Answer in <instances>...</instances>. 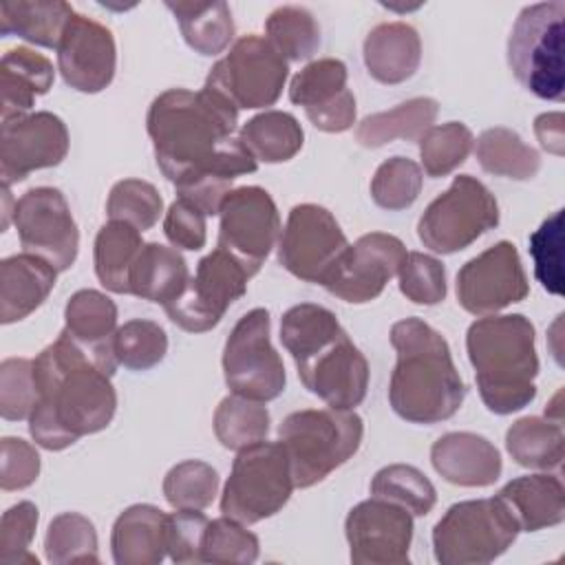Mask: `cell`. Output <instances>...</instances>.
Segmentation results:
<instances>
[{
    "label": "cell",
    "instance_id": "19",
    "mask_svg": "<svg viewBox=\"0 0 565 565\" xmlns=\"http://www.w3.org/2000/svg\"><path fill=\"white\" fill-rule=\"evenodd\" d=\"M344 534L355 565H404L413 541V514L397 503L371 497L353 505Z\"/></svg>",
    "mask_w": 565,
    "mask_h": 565
},
{
    "label": "cell",
    "instance_id": "14",
    "mask_svg": "<svg viewBox=\"0 0 565 565\" xmlns=\"http://www.w3.org/2000/svg\"><path fill=\"white\" fill-rule=\"evenodd\" d=\"M218 245L230 252L249 276L274 249L280 236V214L271 194L258 185L232 188L218 207Z\"/></svg>",
    "mask_w": 565,
    "mask_h": 565
},
{
    "label": "cell",
    "instance_id": "40",
    "mask_svg": "<svg viewBox=\"0 0 565 565\" xmlns=\"http://www.w3.org/2000/svg\"><path fill=\"white\" fill-rule=\"evenodd\" d=\"M46 561L53 565H77L99 563L97 532L93 521L79 512L57 514L44 536Z\"/></svg>",
    "mask_w": 565,
    "mask_h": 565
},
{
    "label": "cell",
    "instance_id": "55",
    "mask_svg": "<svg viewBox=\"0 0 565 565\" xmlns=\"http://www.w3.org/2000/svg\"><path fill=\"white\" fill-rule=\"evenodd\" d=\"M307 119L322 132H344L355 124V97L347 90L333 104L305 113Z\"/></svg>",
    "mask_w": 565,
    "mask_h": 565
},
{
    "label": "cell",
    "instance_id": "28",
    "mask_svg": "<svg viewBox=\"0 0 565 565\" xmlns=\"http://www.w3.org/2000/svg\"><path fill=\"white\" fill-rule=\"evenodd\" d=\"M190 271L177 247L143 243L128 278V294L168 307L188 287Z\"/></svg>",
    "mask_w": 565,
    "mask_h": 565
},
{
    "label": "cell",
    "instance_id": "22",
    "mask_svg": "<svg viewBox=\"0 0 565 565\" xmlns=\"http://www.w3.org/2000/svg\"><path fill=\"white\" fill-rule=\"evenodd\" d=\"M437 475L461 488H486L501 477V455L492 441L477 433H446L430 448Z\"/></svg>",
    "mask_w": 565,
    "mask_h": 565
},
{
    "label": "cell",
    "instance_id": "50",
    "mask_svg": "<svg viewBox=\"0 0 565 565\" xmlns=\"http://www.w3.org/2000/svg\"><path fill=\"white\" fill-rule=\"evenodd\" d=\"M38 508L31 501L11 505L0 521V565H38L31 541L38 527Z\"/></svg>",
    "mask_w": 565,
    "mask_h": 565
},
{
    "label": "cell",
    "instance_id": "27",
    "mask_svg": "<svg viewBox=\"0 0 565 565\" xmlns=\"http://www.w3.org/2000/svg\"><path fill=\"white\" fill-rule=\"evenodd\" d=\"M521 532L554 527L565 519V488L556 475L539 472L508 481L499 494Z\"/></svg>",
    "mask_w": 565,
    "mask_h": 565
},
{
    "label": "cell",
    "instance_id": "36",
    "mask_svg": "<svg viewBox=\"0 0 565 565\" xmlns=\"http://www.w3.org/2000/svg\"><path fill=\"white\" fill-rule=\"evenodd\" d=\"M477 161L494 177L530 181L541 170V154L527 146L519 132L497 126L488 128L477 137Z\"/></svg>",
    "mask_w": 565,
    "mask_h": 565
},
{
    "label": "cell",
    "instance_id": "11",
    "mask_svg": "<svg viewBox=\"0 0 565 565\" xmlns=\"http://www.w3.org/2000/svg\"><path fill=\"white\" fill-rule=\"evenodd\" d=\"M499 225L494 194L475 177L459 174L450 188L428 203L417 236L435 254H455Z\"/></svg>",
    "mask_w": 565,
    "mask_h": 565
},
{
    "label": "cell",
    "instance_id": "43",
    "mask_svg": "<svg viewBox=\"0 0 565 565\" xmlns=\"http://www.w3.org/2000/svg\"><path fill=\"white\" fill-rule=\"evenodd\" d=\"M113 353L117 364L130 371H148L168 353V335L154 320L135 318L117 327L113 335Z\"/></svg>",
    "mask_w": 565,
    "mask_h": 565
},
{
    "label": "cell",
    "instance_id": "46",
    "mask_svg": "<svg viewBox=\"0 0 565 565\" xmlns=\"http://www.w3.org/2000/svg\"><path fill=\"white\" fill-rule=\"evenodd\" d=\"M258 536L245 527V523L221 516L207 523L203 536L201 561L214 565H249L258 558Z\"/></svg>",
    "mask_w": 565,
    "mask_h": 565
},
{
    "label": "cell",
    "instance_id": "7",
    "mask_svg": "<svg viewBox=\"0 0 565 565\" xmlns=\"http://www.w3.org/2000/svg\"><path fill=\"white\" fill-rule=\"evenodd\" d=\"M565 2L550 0L521 9L508 38V66L516 82L547 102L565 97L563 64Z\"/></svg>",
    "mask_w": 565,
    "mask_h": 565
},
{
    "label": "cell",
    "instance_id": "9",
    "mask_svg": "<svg viewBox=\"0 0 565 565\" xmlns=\"http://www.w3.org/2000/svg\"><path fill=\"white\" fill-rule=\"evenodd\" d=\"M296 483L280 441H256L238 450L221 494V512L245 525L282 510Z\"/></svg>",
    "mask_w": 565,
    "mask_h": 565
},
{
    "label": "cell",
    "instance_id": "12",
    "mask_svg": "<svg viewBox=\"0 0 565 565\" xmlns=\"http://www.w3.org/2000/svg\"><path fill=\"white\" fill-rule=\"evenodd\" d=\"M269 311H247L230 331L223 349V377L234 395L271 402L287 384L285 364L269 338Z\"/></svg>",
    "mask_w": 565,
    "mask_h": 565
},
{
    "label": "cell",
    "instance_id": "3",
    "mask_svg": "<svg viewBox=\"0 0 565 565\" xmlns=\"http://www.w3.org/2000/svg\"><path fill=\"white\" fill-rule=\"evenodd\" d=\"M280 342L302 386L329 408L353 411L364 402L369 362L331 309L313 302L289 307L280 318Z\"/></svg>",
    "mask_w": 565,
    "mask_h": 565
},
{
    "label": "cell",
    "instance_id": "15",
    "mask_svg": "<svg viewBox=\"0 0 565 565\" xmlns=\"http://www.w3.org/2000/svg\"><path fill=\"white\" fill-rule=\"evenodd\" d=\"M13 225L26 254L40 256L57 271L73 267L79 249V232L57 188L40 185L24 192L13 205Z\"/></svg>",
    "mask_w": 565,
    "mask_h": 565
},
{
    "label": "cell",
    "instance_id": "29",
    "mask_svg": "<svg viewBox=\"0 0 565 565\" xmlns=\"http://www.w3.org/2000/svg\"><path fill=\"white\" fill-rule=\"evenodd\" d=\"M73 13V7L62 0H4L0 2V33L57 49Z\"/></svg>",
    "mask_w": 565,
    "mask_h": 565
},
{
    "label": "cell",
    "instance_id": "57",
    "mask_svg": "<svg viewBox=\"0 0 565 565\" xmlns=\"http://www.w3.org/2000/svg\"><path fill=\"white\" fill-rule=\"evenodd\" d=\"M561 397H563V393L558 391V393L552 397L550 406H545V417H547V419H552V422H563V413H561Z\"/></svg>",
    "mask_w": 565,
    "mask_h": 565
},
{
    "label": "cell",
    "instance_id": "20",
    "mask_svg": "<svg viewBox=\"0 0 565 565\" xmlns=\"http://www.w3.org/2000/svg\"><path fill=\"white\" fill-rule=\"evenodd\" d=\"M68 152L66 124L49 113H31L26 117L2 124L0 130V177L2 185L26 179L31 172L53 168L64 161Z\"/></svg>",
    "mask_w": 565,
    "mask_h": 565
},
{
    "label": "cell",
    "instance_id": "1",
    "mask_svg": "<svg viewBox=\"0 0 565 565\" xmlns=\"http://www.w3.org/2000/svg\"><path fill=\"white\" fill-rule=\"evenodd\" d=\"M236 124L238 110L205 86L201 90L170 88L148 108L146 128L159 170L179 199L192 201L207 216L218 214L236 177L258 168Z\"/></svg>",
    "mask_w": 565,
    "mask_h": 565
},
{
    "label": "cell",
    "instance_id": "4",
    "mask_svg": "<svg viewBox=\"0 0 565 565\" xmlns=\"http://www.w3.org/2000/svg\"><path fill=\"white\" fill-rule=\"evenodd\" d=\"M397 362L388 384L391 408L411 424H439L463 404L466 384L446 338L422 318L391 327Z\"/></svg>",
    "mask_w": 565,
    "mask_h": 565
},
{
    "label": "cell",
    "instance_id": "51",
    "mask_svg": "<svg viewBox=\"0 0 565 565\" xmlns=\"http://www.w3.org/2000/svg\"><path fill=\"white\" fill-rule=\"evenodd\" d=\"M38 402L33 360L7 358L0 364V415L9 422L29 419Z\"/></svg>",
    "mask_w": 565,
    "mask_h": 565
},
{
    "label": "cell",
    "instance_id": "6",
    "mask_svg": "<svg viewBox=\"0 0 565 565\" xmlns=\"http://www.w3.org/2000/svg\"><path fill=\"white\" fill-rule=\"evenodd\" d=\"M364 437L362 417L353 411L305 408L289 413L278 426L296 488H311L347 463Z\"/></svg>",
    "mask_w": 565,
    "mask_h": 565
},
{
    "label": "cell",
    "instance_id": "24",
    "mask_svg": "<svg viewBox=\"0 0 565 565\" xmlns=\"http://www.w3.org/2000/svg\"><path fill=\"white\" fill-rule=\"evenodd\" d=\"M57 269L33 254H15L0 263V322L31 316L53 291Z\"/></svg>",
    "mask_w": 565,
    "mask_h": 565
},
{
    "label": "cell",
    "instance_id": "26",
    "mask_svg": "<svg viewBox=\"0 0 565 565\" xmlns=\"http://www.w3.org/2000/svg\"><path fill=\"white\" fill-rule=\"evenodd\" d=\"M366 71L380 84L411 79L422 62V40L406 22H382L373 26L362 46Z\"/></svg>",
    "mask_w": 565,
    "mask_h": 565
},
{
    "label": "cell",
    "instance_id": "33",
    "mask_svg": "<svg viewBox=\"0 0 565 565\" xmlns=\"http://www.w3.org/2000/svg\"><path fill=\"white\" fill-rule=\"evenodd\" d=\"M179 22L185 44L199 55L223 53L234 40V20L225 2H166Z\"/></svg>",
    "mask_w": 565,
    "mask_h": 565
},
{
    "label": "cell",
    "instance_id": "32",
    "mask_svg": "<svg viewBox=\"0 0 565 565\" xmlns=\"http://www.w3.org/2000/svg\"><path fill=\"white\" fill-rule=\"evenodd\" d=\"M505 450L523 468L556 470L565 457L563 426L547 417H521L505 433Z\"/></svg>",
    "mask_w": 565,
    "mask_h": 565
},
{
    "label": "cell",
    "instance_id": "48",
    "mask_svg": "<svg viewBox=\"0 0 565 565\" xmlns=\"http://www.w3.org/2000/svg\"><path fill=\"white\" fill-rule=\"evenodd\" d=\"M530 256L534 276L554 296L563 294V210L547 216L539 230L530 234Z\"/></svg>",
    "mask_w": 565,
    "mask_h": 565
},
{
    "label": "cell",
    "instance_id": "25",
    "mask_svg": "<svg viewBox=\"0 0 565 565\" xmlns=\"http://www.w3.org/2000/svg\"><path fill=\"white\" fill-rule=\"evenodd\" d=\"M168 514L150 503L126 508L113 523L110 550L117 565H157L166 558Z\"/></svg>",
    "mask_w": 565,
    "mask_h": 565
},
{
    "label": "cell",
    "instance_id": "10",
    "mask_svg": "<svg viewBox=\"0 0 565 565\" xmlns=\"http://www.w3.org/2000/svg\"><path fill=\"white\" fill-rule=\"evenodd\" d=\"M289 75L287 60L265 35L238 38L230 53L207 73L205 88L227 99L236 110H256L274 106Z\"/></svg>",
    "mask_w": 565,
    "mask_h": 565
},
{
    "label": "cell",
    "instance_id": "45",
    "mask_svg": "<svg viewBox=\"0 0 565 565\" xmlns=\"http://www.w3.org/2000/svg\"><path fill=\"white\" fill-rule=\"evenodd\" d=\"M163 212V199L159 190L143 179L117 181L106 201V214L110 221H121L139 232L150 230Z\"/></svg>",
    "mask_w": 565,
    "mask_h": 565
},
{
    "label": "cell",
    "instance_id": "52",
    "mask_svg": "<svg viewBox=\"0 0 565 565\" xmlns=\"http://www.w3.org/2000/svg\"><path fill=\"white\" fill-rule=\"evenodd\" d=\"M207 516L201 510H174L168 514L166 545L168 556L174 563H203V536L207 530Z\"/></svg>",
    "mask_w": 565,
    "mask_h": 565
},
{
    "label": "cell",
    "instance_id": "2",
    "mask_svg": "<svg viewBox=\"0 0 565 565\" xmlns=\"http://www.w3.org/2000/svg\"><path fill=\"white\" fill-rule=\"evenodd\" d=\"M117 360L90 351L66 331L33 360L38 402L29 415L33 441L46 450H64L79 437L104 430L117 411L110 382Z\"/></svg>",
    "mask_w": 565,
    "mask_h": 565
},
{
    "label": "cell",
    "instance_id": "17",
    "mask_svg": "<svg viewBox=\"0 0 565 565\" xmlns=\"http://www.w3.org/2000/svg\"><path fill=\"white\" fill-rule=\"evenodd\" d=\"M406 256L404 243L386 232H371L349 245L322 278V287L351 305L375 300L397 276Z\"/></svg>",
    "mask_w": 565,
    "mask_h": 565
},
{
    "label": "cell",
    "instance_id": "54",
    "mask_svg": "<svg viewBox=\"0 0 565 565\" xmlns=\"http://www.w3.org/2000/svg\"><path fill=\"white\" fill-rule=\"evenodd\" d=\"M0 488L4 492L29 488L40 475L38 450L20 437H2L0 441Z\"/></svg>",
    "mask_w": 565,
    "mask_h": 565
},
{
    "label": "cell",
    "instance_id": "53",
    "mask_svg": "<svg viewBox=\"0 0 565 565\" xmlns=\"http://www.w3.org/2000/svg\"><path fill=\"white\" fill-rule=\"evenodd\" d=\"M205 212L188 199H177L170 203L163 216V234L177 249L199 252L207 241Z\"/></svg>",
    "mask_w": 565,
    "mask_h": 565
},
{
    "label": "cell",
    "instance_id": "37",
    "mask_svg": "<svg viewBox=\"0 0 565 565\" xmlns=\"http://www.w3.org/2000/svg\"><path fill=\"white\" fill-rule=\"evenodd\" d=\"M214 435L227 450H243L256 441L267 439L269 411L263 402L241 395H227L214 411Z\"/></svg>",
    "mask_w": 565,
    "mask_h": 565
},
{
    "label": "cell",
    "instance_id": "38",
    "mask_svg": "<svg viewBox=\"0 0 565 565\" xmlns=\"http://www.w3.org/2000/svg\"><path fill=\"white\" fill-rule=\"evenodd\" d=\"M265 38L289 62L309 60L320 46V26L313 13L298 4L274 9L265 20Z\"/></svg>",
    "mask_w": 565,
    "mask_h": 565
},
{
    "label": "cell",
    "instance_id": "44",
    "mask_svg": "<svg viewBox=\"0 0 565 565\" xmlns=\"http://www.w3.org/2000/svg\"><path fill=\"white\" fill-rule=\"evenodd\" d=\"M218 492V472L199 459H185L163 477V497L174 510H205Z\"/></svg>",
    "mask_w": 565,
    "mask_h": 565
},
{
    "label": "cell",
    "instance_id": "56",
    "mask_svg": "<svg viewBox=\"0 0 565 565\" xmlns=\"http://www.w3.org/2000/svg\"><path fill=\"white\" fill-rule=\"evenodd\" d=\"M563 113H543L534 119V135L543 150L563 157L565 152V135H563Z\"/></svg>",
    "mask_w": 565,
    "mask_h": 565
},
{
    "label": "cell",
    "instance_id": "42",
    "mask_svg": "<svg viewBox=\"0 0 565 565\" xmlns=\"http://www.w3.org/2000/svg\"><path fill=\"white\" fill-rule=\"evenodd\" d=\"M475 137L470 128L461 121H446L430 126L419 137V159L424 172L433 179L446 177L457 170L470 154Z\"/></svg>",
    "mask_w": 565,
    "mask_h": 565
},
{
    "label": "cell",
    "instance_id": "18",
    "mask_svg": "<svg viewBox=\"0 0 565 565\" xmlns=\"http://www.w3.org/2000/svg\"><path fill=\"white\" fill-rule=\"evenodd\" d=\"M530 282L519 252L510 241H499L470 258L457 274V300L472 316H492L525 300Z\"/></svg>",
    "mask_w": 565,
    "mask_h": 565
},
{
    "label": "cell",
    "instance_id": "49",
    "mask_svg": "<svg viewBox=\"0 0 565 565\" xmlns=\"http://www.w3.org/2000/svg\"><path fill=\"white\" fill-rule=\"evenodd\" d=\"M397 276L399 291L415 305L430 307L446 298V269L435 256L406 252Z\"/></svg>",
    "mask_w": 565,
    "mask_h": 565
},
{
    "label": "cell",
    "instance_id": "30",
    "mask_svg": "<svg viewBox=\"0 0 565 565\" xmlns=\"http://www.w3.org/2000/svg\"><path fill=\"white\" fill-rule=\"evenodd\" d=\"M439 104L433 97H413L391 110L366 115L358 128L355 139L364 148H380L393 139L419 141V137L435 126Z\"/></svg>",
    "mask_w": 565,
    "mask_h": 565
},
{
    "label": "cell",
    "instance_id": "8",
    "mask_svg": "<svg viewBox=\"0 0 565 565\" xmlns=\"http://www.w3.org/2000/svg\"><path fill=\"white\" fill-rule=\"evenodd\" d=\"M499 497L459 501L433 527V550L441 565H486L499 558L519 534Z\"/></svg>",
    "mask_w": 565,
    "mask_h": 565
},
{
    "label": "cell",
    "instance_id": "41",
    "mask_svg": "<svg viewBox=\"0 0 565 565\" xmlns=\"http://www.w3.org/2000/svg\"><path fill=\"white\" fill-rule=\"evenodd\" d=\"M347 66L335 57H320L300 68L289 84V99L305 113L324 108L347 93Z\"/></svg>",
    "mask_w": 565,
    "mask_h": 565
},
{
    "label": "cell",
    "instance_id": "21",
    "mask_svg": "<svg viewBox=\"0 0 565 565\" xmlns=\"http://www.w3.org/2000/svg\"><path fill=\"white\" fill-rule=\"evenodd\" d=\"M115 66L117 49L110 29L84 13H73L57 46V68L66 86L99 93L113 82Z\"/></svg>",
    "mask_w": 565,
    "mask_h": 565
},
{
    "label": "cell",
    "instance_id": "31",
    "mask_svg": "<svg viewBox=\"0 0 565 565\" xmlns=\"http://www.w3.org/2000/svg\"><path fill=\"white\" fill-rule=\"evenodd\" d=\"M64 331L90 351L113 355L117 305L97 289L75 291L64 307Z\"/></svg>",
    "mask_w": 565,
    "mask_h": 565
},
{
    "label": "cell",
    "instance_id": "34",
    "mask_svg": "<svg viewBox=\"0 0 565 565\" xmlns=\"http://www.w3.org/2000/svg\"><path fill=\"white\" fill-rule=\"evenodd\" d=\"M256 161L282 163L294 159L305 141L302 126L285 110H263L247 119L238 132Z\"/></svg>",
    "mask_w": 565,
    "mask_h": 565
},
{
    "label": "cell",
    "instance_id": "47",
    "mask_svg": "<svg viewBox=\"0 0 565 565\" xmlns=\"http://www.w3.org/2000/svg\"><path fill=\"white\" fill-rule=\"evenodd\" d=\"M422 168L408 157H391L375 170L371 179V199L388 212L411 207L422 192Z\"/></svg>",
    "mask_w": 565,
    "mask_h": 565
},
{
    "label": "cell",
    "instance_id": "13",
    "mask_svg": "<svg viewBox=\"0 0 565 565\" xmlns=\"http://www.w3.org/2000/svg\"><path fill=\"white\" fill-rule=\"evenodd\" d=\"M247 269L225 249L216 247L203 256L183 294L166 309L168 318L190 333L214 329L225 311L247 291Z\"/></svg>",
    "mask_w": 565,
    "mask_h": 565
},
{
    "label": "cell",
    "instance_id": "39",
    "mask_svg": "<svg viewBox=\"0 0 565 565\" xmlns=\"http://www.w3.org/2000/svg\"><path fill=\"white\" fill-rule=\"evenodd\" d=\"M371 497L402 505L413 516H426L437 503V490L430 479L408 463H391L375 472Z\"/></svg>",
    "mask_w": 565,
    "mask_h": 565
},
{
    "label": "cell",
    "instance_id": "35",
    "mask_svg": "<svg viewBox=\"0 0 565 565\" xmlns=\"http://www.w3.org/2000/svg\"><path fill=\"white\" fill-rule=\"evenodd\" d=\"M143 247L141 232L121 221H108L95 236V274L113 294H128L130 269Z\"/></svg>",
    "mask_w": 565,
    "mask_h": 565
},
{
    "label": "cell",
    "instance_id": "23",
    "mask_svg": "<svg viewBox=\"0 0 565 565\" xmlns=\"http://www.w3.org/2000/svg\"><path fill=\"white\" fill-rule=\"evenodd\" d=\"M53 64L29 46L9 49L0 62V119L2 124L31 115L35 97L53 86Z\"/></svg>",
    "mask_w": 565,
    "mask_h": 565
},
{
    "label": "cell",
    "instance_id": "5",
    "mask_svg": "<svg viewBox=\"0 0 565 565\" xmlns=\"http://www.w3.org/2000/svg\"><path fill=\"white\" fill-rule=\"evenodd\" d=\"M466 349L481 402L490 413L510 415L536 397V335L523 313L475 320L466 333Z\"/></svg>",
    "mask_w": 565,
    "mask_h": 565
},
{
    "label": "cell",
    "instance_id": "16",
    "mask_svg": "<svg viewBox=\"0 0 565 565\" xmlns=\"http://www.w3.org/2000/svg\"><path fill=\"white\" fill-rule=\"evenodd\" d=\"M349 241L335 216L316 203L289 210L278 238V263L296 278L320 285Z\"/></svg>",
    "mask_w": 565,
    "mask_h": 565
}]
</instances>
